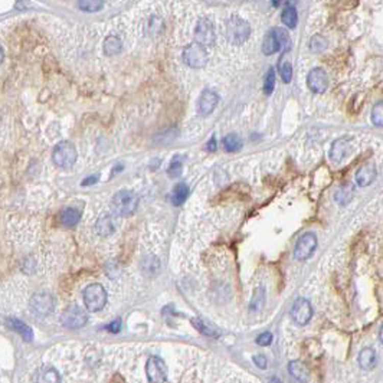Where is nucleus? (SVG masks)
<instances>
[{
  "label": "nucleus",
  "instance_id": "43",
  "mask_svg": "<svg viewBox=\"0 0 383 383\" xmlns=\"http://www.w3.org/2000/svg\"><path fill=\"white\" fill-rule=\"evenodd\" d=\"M3 56H5V54H3V48L0 46V64H2V61H3Z\"/></svg>",
  "mask_w": 383,
  "mask_h": 383
},
{
  "label": "nucleus",
  "instance_id": "7",
  "mask_svg": "<svg viewBox=\"0 0 383 383\" xmlns=\"http://www.w3.org/2000/svg\"><path fill=\"white\" fill-rule=\"evenodd\" d=\"M183 62L187 66L190 68H195V69H199V68H203L205 65L208 64V54L203 46H200L198 43H192V45H187L186 48L183 49Z\"/></svg>",
  "mask_w": 383,
  "mask_h": 383
},
{
  "label": "nucleus",
  "instance_id": "4",
  "mask_svg": "<svg viewBox=\"0 0 383 383\" xmlns=\"http://www.w3.org/2000/svg\"><path fill=\"white\" fill-rule=\"evenodd\" d=\"M251 28L247 20L240 16H232L226 23V36L233 45H242L249 38Z\"/></svg>",
  "mask_w": 383,
  "mask_h": 383
},
{
  "label": "nucleus",
  "instance_id": "5",
  "mask_svg": "<svg viewBox=\"0 0 383 383\" xmlns=\"http://www.w3.org/2000/svg\"><path fill=\"white\" fill-rule=\"evenodd\" d=\"M52 160L58 167L68 169L74 166V163L77 161L75 146L69 141H61L59 144H56L52 153Z\"/></svg>",
  "mask_w": 383,
  "mask_h": 383
},
{
  "label": "nucleus",
  "instance_id": "34",
  "mask_svg": "<svg viewBox=\"0 0 383 383\" xmlns=\"http://www.w3.org/2000/svg\"><path fill=\"white\" fill-rule=\"evenodd\" d=\"M264 301H265L264 288H259V290H256L255 296H254L252 301H251V305H249V308H251L252 312H256V310H259V308L262 307Z\"/></svg>",
  "mask_w": 383,
  "mask_h": 383
},
{
  "label": "nucleus",
  "instance_id": "16",
  "mask_svg": "<svg viewBox=\"0 0 383 383\" xmlns=\"http://www.w3.org/2000/svg\"><path fill=\"white\" fill-rule=\"evenodd\" d=\"M376 179V167L373 164H365L356 172V183L360 187H366L372 184Z\"/></svg>",
  "mask_w": 383,
  "mask_h": 383
},
{
  "label": "nucleus",
  "instance_id": "22",
  "mask_svg": "<svg viewBox=\"0 0 383 383\" xmlns=\"http://www.w3.org/2000/svg\"><path fill=\"white\" fill-rule=\"evenodd\" d=\"M81 219V212L77 210L74 208H66L62 210L61 213V222L65 225V226H75V225L80 222Z\"/></svg>",
  "mask_w": 383,
  "mask_h": 383
},
{
  "label": "nucleus",
  "instance_id": "12",
  "mask_svg": "<svg viewBox=\"0 0 383 383\" xmlns=\"http://www.w3.org/2000/svg\"><path fill=\"white\" fill-rule=\"evenodd\" d=\"M291 317L298 326H305L313 317L312 303L305 298H297L291 307Z\"/></svg>",
  "mask_w": 383,
  "mask_h": 383
},
{
  "label": "nucleus",
  "instance_id": "29",
  "mask_svg": "<svg viewBox=\"0 0 383 383\" xmlns=\"http://www.w3.org/2000/svg\"><path fill=\"white\" fill-rule=\"evenodd\" d=\"M327 48V39L321 35H314L310 40V49L314 54H319V52H323Z\"/></svg>",
  "mask_w": 383,
  "mask_h": 383
},
{
  "label": "nucleus",
  "instance_id": "39",
  "mask_svg": "<svg viewBox=\"0 0 383 383\" xmlns=\"http://www.w3.org/2000/svg\"><path fill=\"white\" fill-rule=\"evenodd\" d=\"M108 330H110L111 333H114V334H115V333H118V331L121 330V320L117 319L115 321H112L111 324L108 326Z\"/></svg>",
  "mask_w": 383,
  "mask_h": 383
},
{
  "label": "nucleus",
  "instance_id": "30",
  "mask_svg": "<svg viewBox=\"0 0 383 383\" xmlns=\"http://www.w3.org/2000/svg\"><path fill=\"white\" fill-rule=\"evenodd\" d=\"M274 88H275V72L274 69H268L265 78H264V92L265 95H271L274 92Z\"/></svg>",
  "mask_w": 383,
  "mask_h": 383
},
{
  "label": "nucleus",
  "instance_id": "41",
  "mask_svg": "<svg viewBox=\"0 0 383 383\" xmlns=\"http://www.w3.org/2000/svg\"><path fill=\"white\" fill-rule=\"evenodd\" d=\"M98 180V176H89L88 179H85V180H82V186H88V184H94Z\"/></svg>",
  "mask_w": 383,
  "mask_h": 383
},
{
  "label": "nucleus",
  "instance_id": "8",
  "mask_svg": "<svg viewBox=\"0 0 383 383\" xmlns=\"http://www.w3.org/2000/svg\"><path fill=\"white\" fill-rule=\"evenodd\" d=\"M195 40L198 45L203 46V48H209L215 43V26L208 17H202L196 25Z\"/></svg>",
  "mask_w": 383,
  "mask_h": 383
},
{
  "label": "nucleus",
  "instance_id": "28",
  "mask_svg": "<svg viewBox=\"0 0 383 383\" xmlns=\"http://www.w3.org/2000/svg\"><path fill=\"white\" fill-rule=\"evenodd\" d=\"M161 29H163V20L159 16L150 17V20L147 22V26H146L147 35L149 36H156V35H159L161 32Z\"/></svg>",
  "mask_w": 383,
  "mask_h": 383
},
{
  "label": "nucleus",
  "instance_id": "35",
  "mask_svg": "<svg viewBox=\"0 0 383 383\" xmlns=\"http://www.w3.org/2000/svg\"><path fill=\"white\" fill-rule=\"evenodd\" d=\"M42 380L43 382H59L61 377H59V373L56 372L54 367H46L42 373Z\"/></svg>",
  "mask_w": 383,
  "mask_h": 383
},
{
  "label": "nucleus",
  "instance_id": "37",
  "mask_svg": "<svg viewBox=\"0 0 383 383\" xmlns=\"http://www.w3.org/2000/svg\"><path fill=\"white\" fill-rule=\"evenodd\" d=\"M272 343V334L270 331H265L262 334H259L256 337V344H259V346H270Z\"/></svg>",
  "mask_w": 383,
  "mask_h": 383
},
{
  "label": "nucleus",
  "instance_id": "40",
  "mask_svg": "<svg viewBox=\"0 0 383 383\" xmlns=\"http://www.w3.org/2000/svg\"><path fill=\"white\" fill-rule=\"evenodd\" d=\"M206 150H208V152H210V153L215 152V150H216V138H215V137H212V138H210V140L208 141Z\"/></svg>",
  "mask_w": 383,
  "mask_h": 383
},
{
  "label": "nucleus",
  "instance_id": "18",
  "mask_svg": "<svg viewBox=\"0 0 383 383\" xmlns=\"http://www.w3.org/2000/svg\"><path fill=\"white\" fill-rule=\"evenodd\" d=\"M95 231L101 236H110L115 232V224L114 219L110 215L101 216L95 224Z\"/></svg>",
  "mask_w": 383,
  "mask_h": 383
},
{
  "label": "nucleus",
  "instance_id": "15",
  "mask_svg": "<svg viewBox=\"0 0 383 383\" xmlns=\"http://www.w3.org/2000/svg\"><path fill=\"white\" fill-rule=\"evenodd\" d=\"M219 103V95L212 89H205L200 94L199 100H198V112L202 117H208L209 114H212L216 105Z\"/></svg>",
  "mask_w": 383,
  "mask_h": 383
},
{
  "label": "nucleus",
  "instance_id": "21",
  "mask_svg": "<svg viewBox=\"0 0 383 383\" xmlns=\"http://www.w3.org/2000/svg\"><path fill=\"white\" fill-rule=\"evenodd\" d=\"M123 51V42L117 36H108L104 40V54L107 56H115Z\"/></svg>",
  "mask_w": 383,
  "mask_h": 383
},
{
  "label": "nucleus",
  "instance_id": "17",
  "mask_svg": "<svg viewBox=\"0 0 383 383\" xmlns=\"http://www.w3.org/2000/svg\"><path fill=\"white\" fill-rule=\"evenodd\" d=\"M6 324H8V327L10 330H13V331H16L19 334L23 337L26 342H32L33 339V331L32 328L29 327L28 324H25L23 321H20V320L17 319H8L6 320Z\"/></svg>",
  "mask_w": 383,
  "mask_h": 383
},
{
  "label": "nucleus",
  "instance_id": "6",
  "mask_svg": "<svg viewBox=\"0 0 383 383\" xmlns=\"http://www.w3.org/2000/svg\"><path fill=\"white\" fill-rule=\"evenodd\" d=\"M88 316L85 310H82L78 304H71L68 305L62 313L61 323L68 328H81L87 324Z\"/></svg>",
  "mask_w": 383,
  "mask_h": 383
},
{
  "label": "nucleus",
  "instance_id": "26",
  "mask_svg": "<svg viewBox=\"0 0 383 383\" xmlns=\"http://www.w3.org/2000/svg\"><path fill=\"white\" fill-rule=\"evenodd\" d=\"M104 6V0H80L78 2V8L82 12H88V13H94L101 10Z\"/></svg>",
  "mask_w": 383,
  "mask_h": 383
},
{
  "label": "nucleus",
  "instance_id": "23",
  "mask_svg": "<svg viewBox=\"0 0 383 383\" xmlns=\"http://www.w3.org/2000/svg\"><path fill=\"white\" fill-rule=\"evenodd\" d=\"M224 147L228 153L240 152L241 149H242V140H241V137L238 134L231 133V134L225 136Z\"/></svg>",
  "mask_w": 383,
  "mask_h": 383
},
{
  "label": "nucleus",
  "instance_id": "42",
  "mask_svg": "<svg viewBox=\"0 0 383 383\" xmlns=\"http://www.w3.org/2000/svg\"><path fill=\"white\" fill-rule=\"evenodd\" d=\"M284 2H285V0H272V5H274L275 8H278V6H281Z\"/></svg>",
  "mask_w": 383,
  "mask_h": 383
},
{
  "label": "nucleus",
  "instance_id": "14",
  "mask_svg": "<svg viewBox=\"0 0 383 383\" xmlns=\"http://www.w3.org/2000/svg\"><path fill=\"white\" fill-rule=\"evenodd\" d=\"M351 150V140L349 137H342V138H337L334 143L331 144V149H330V159L333 163H342L346 157L350 156Z\"/></svg>",
  "mask_w": 383,
  "mask_h": 383
},
{
  "label": "nucleus",
  "instance_id": "33",
  "mask_svg": "<svg viewBox=\"0 0 383 383\" xmlns=\"http://www.w3.org/2000/svg\"><path fill=\"white\" fill-rule=\"evenodd\" d=\"M279 75H281V78H282V81L285 84L291 82V78H293V66H291L290 62L284 61V62L279 64Z\"/></svg>",
  "mask_w": 383,
  "mask_h": 383
},
{
  "label": "nucleus",
  "instance_id": "24",
  "mask_svg": "<svg viewBox=\"0 0 383 383\" xmlns=\"http://www.w3.org/2000/svg\"><path fill=\"white\" fill-rule=\"evenodd\" d=\"M192 324L195 326V328L200 331L202 334L208 336V337H219V333L218 330L213 328L212 326H209L208 323H205L203 320L200 319H192Z\"/></svg>",
  "mask_w": 383,
  "mask_h": 383
},
{
  "label": "nucleus",
  "instance_id": "32",
  "mask_svg": "<svg viewBox=\"0 0 383 383\" xmlns=\"http://www.w3.org/2000/svg\"><path fill=\"white\" fill-rule=\"evenodd\" d=\"M383 104L382 101H379L377 104L373 107V110H372V115H370V118H372V123L375 124L376 127H382L383 124Z\"/></svg>",
  "mask_w": 383,
  "mask_h": 383
},
{
  "label": "nucleus",
  "instance_id": "11",
  "mask_svg": "<svg viewBox=\"0 0 383 383\" xmlns=\"http://www.w3.org/2000/svg\"><path fill=\"white\" fill-rule=\"evenodd\" d=\"M31 310L33 314L39 316V317H46L55 308V301L54 297L48 294V293H40V294H35L31 298Z\"/></svg>",
  "mask_w": 383,
  "mask_h": 383
},
{
  "label": "nucleus",
  "instance_id": "31",
  "mask_svg": "<svg viewBox=\"0 0 383 383\" xmlns=\"http://www.w3.org/2000/svg\"><path fill=\"white\" fill-rule=\"evenodd\" d=\"M182 170H183V166H182V159L179 157H175V159L170 161L167 167V175L172 177V179H176L179 176L182 175Z\"/></svg>",
  "mask_w": 383,
  "mask_h": 383
},
{
  "label": "nucleus",
  "instance_id": "9",
  "mask_svg": "<svg viewBox=\"0 0 383 383\" xmlns=\"http://www.w3.org/2000/svg\"><path fill=\"white\" fill-rule=\"evenodd\" d=\"M317 236L313 232H307L304 233L300 240L297 241L296 248H294V256L298 261H305L314 254L316 248H317Z\"/></svg>",
  "mask_w": 383,
  "mask_h": 383
},
{
  "label": "nucleus",
  "instance_id": "3",
  "mask_svg": "<svg viewBox=\"0 0 383 383\" xmlns=\"http://www.w3.org/2000/svg\"><path fill=\"white\" fill-rule=\"evenodd\" d=\"M84 304L88 312H101L107 304V293L101 284H91L84 290Z\"/></svg>",
  "mask_w": 383,
  "mask_h": 383
},
{
  "label": "nucleus",
  "instance_id": "2",
  "mask_svg": "<svg viewBox=\"0 0 383 383\" xmlns=\"http://www.w3.org/2000/svg\"><path fill=\"white\" fill-rule=\"evenodd\" d=\"M112 210L121 216L133 215L138 206V196L133 190H120L112 198Z\"/></svg>",
  "mask_w": 383,
  "mask_h": 383
},
{
  "label": "nucleus",
  "instance_id": "25",
  "mask_svg": "<svg viewBox=\"0 0 383 383\" xmlns=\"http://www.w3.org/2000/svg\"><path fill=\"white\" fill-rule=\"evenodd\" d=\"M189 196V187L184 183H180L176 186L172 193V202L173 205H182L184 200Z\"/></svg>",
  "mask_w": 383,
  "mask_h": 383
},
{
  "label": "nucleus",
  "instance_id": "10",
  "mask_svg": "<svg viewBox=\"0 0 383 383\" xmlns=\"http://www.w3.org/2000/svg\"><path fill=\"white\" fill-rule=\"evenodd\" d=\"M147 379L152 383L167 382V366L163 360L156 356H152L146 363Z\"/></svg>",
  "mask_w": 383,
  "mask_h": 383
},
{
  "label": "nucleus",
  "instance_id": "1",
  "mask_svg": "<svg viewBox=\"0 0 383 383\" xmlns=\"http://www.w3.org/2000/svg\"><path fill=\"white\" fill-rule=\"evenodd\" d=\"M291 48V40L285 31L279 28H272L270 32L267 33L265 39L262 42V52L265 55H272L278 51L287 52Z\"/></svg>",
  "mask_w": 383,
  "mask_h": 383
},
{
  "label": "nucleus",
  "instance_id": "19",
  "mask_svg": "<svg viewBox=\"0 0 383 383\" xmlns=\"http://www.w3.org/2000/svg\"><path fill=\"white\" fill-rule=\"evenodd\" d=\"M359 366L363 370H372L376 366V351L366 347L359 353Z\"/></svg>",
  "mask_w": 383,
  "mask_h": 383
},
{
  "label": "nucleus",
  "instance_id": "20",
  "mask_svg": "<svg viewBox=\"0 0 383 383\" xmlns=\"http://www.w3.org/2000/svg\"><path fill=\"white\" fill-rule=\"evenodd\" d=\"M288 370H290L291 376L298 379V380H301V382L308 380V369H307V366L304 365L303 362H300V360L291 362L288 365Z\"/></svg>",
  "mask_w": 383,
  "mask_h": 383
},
{
  "label": "nucleus",
  "instance_id": "38",
  "mask_svg": "<svg viewBox=\"0 0 383 383\" xmlns=\"http://www.w3.org/2000/svg\"><path fill=\"white\" fill-rule=\"evenodd\" d=\"M254 363H255L256 367H259V369H267L268 366V362H267V357L262 356V354H256L254 356Z\"/></svg>",
  "mask_w": 383,
  "mask_h": 383
},
{
  "label": "nucleus",
  "instance_id": "13",
  "mask_svg": "<svg viewBox=\"0 0 383 383\" xmlns=\"http://www.w3.org/2000/svg\"><path fill=\"white\" fill-rule=\"evenodd\" d=\"M307 85L314 94H323L328 88L327 72L321 68H314L307 75Z\"/></svg>",
  "mask_w": 383,
  "mask_h": 383
},
{
  "label": "nucleus",
  "instance_id": "36",
  "mask_svg": "<svg viewBox=\"0 0 383 383\" xmlns=\"http://www.w3.org/2000/svg\"><path fill=\"white\" fill-rule=\"evenodd\" d=\"M351 193H353V186H349L347 189H340L336 193V199L339 203H347L350 200Z\"/></svg>",
  "mask_w": 383,
  "mask_h": 383
},
{
  "label": "nucleus",
  "instance_id": "27",
  "mask_svg": "<svg viewBox=\"0 0 383 383\" xmlns=\"http://www.w3.org/2000/svg\"><path fill=\"white\" fill-rule=\"evenodd\" d=\"M281 20L282 23L285 25L287 28H291L294 29L297 26V22H298V16H297V10L294 8H287L284 9L282 15H281Z\"/></svg>",
  "mask_w": 383,
  "mask_h": 383
}]
</instances>
